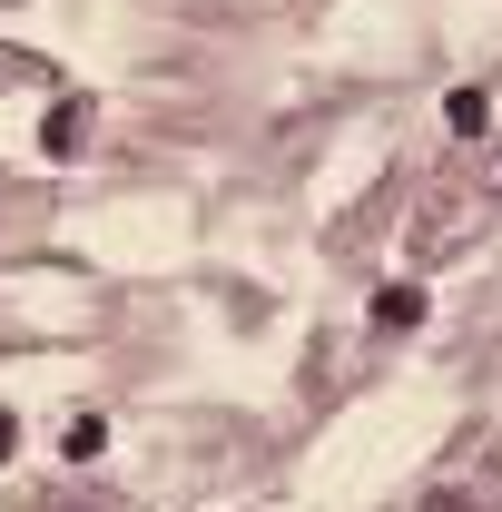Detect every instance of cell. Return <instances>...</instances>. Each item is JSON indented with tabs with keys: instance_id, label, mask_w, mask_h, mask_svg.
Here are the masks:
<instances>
[{
	"instance_id": "cell-1",
	"label": "cell",
	"mask_w": 502,
	"mask_h": 512,
	"mask_svg": "<svg viewBox=\"0 0 502 512\" xmlns=\"http://www.w3.org/2000/svg\"><path fill=\"white\" fill-rule=\"evenodd\" d=\"M79 138H89V99H60V109L40 119V148H50V158H79Z\"/></svg>"
},
{
	"instance_id": "cell-5",
	"label": "cell",
	"mask_w": 502,
	"mask_h": 512,
	"mask_svg": "<svg viewBox=\"0 0 502 512\" xmlns=\"http://www.w3.org/2000/svg\"><path fill=\"white\" fill-rule=\"evenodd\" d=\"M10 453H20V424H10V414H0V463H10Z\"/></svg>"
},
{
	"instance_id": "cell-4",
	"label": "cell",
	"mask_w": 502,
	"mask_h": 512,
	"mask_svg": "<svg viewBox=\"0 0 502 512\" xmlns=\"http://www.w3.org/2000/svg\"><path fill=\"white\" fill-rule=\"evenodd\" d=\"M60 444H69V453H79V463H89V453H99V444H109V424H99V414H79V424H69V434H60Z\"/></svg>"
},
{
	"instance_id": "cell-3",
	"label": "cell",
	"mask_w": 502,
	"mask_h": 512,
	"mask_svg": "<svg viewBox=\"0 0 502 512\" xmlns=\"http://www.w3.org/2000/svg\"><path fill=\"white\" fill-rule=\"evenodd\" d=\"M443 119H453V138H483V119H493V99H483V89H453V109H443Z\"/></svg>"
},
{
	"instance_id": "cell-2",
	"label": "cell",
	"mask_w": 502,
	"mask_h": 512,
	"mask_svg": "<svg viewBox=\"0 0 502 512\" xmlns=\"http://www.w3.org/2000/svg\"><path fill=\"white\" fill-rule=\"evenodd\" d=\"M375 325H384V335H414V325H424V286H384V296H375Z\"/></svg>"
}]
</instances>
